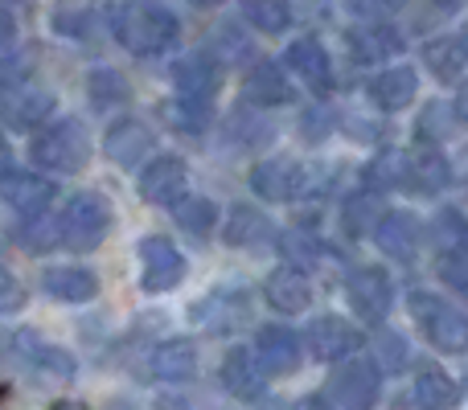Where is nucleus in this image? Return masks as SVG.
Returning a JSON list of instances; mask_svg holds the SVG:
<instances>
[{
  "instance_id": "1",
  "label": "nucleus",
  "mask_w": 468,
  "mask_h": 410,
  "mask_svg": "<svg viewBox=\"0 0 468 410\" xmlns=\"http://www.w3.org/2000/svg\"><path fill=\"white\" fill-rule=\"evenodd\" d=\"M112 33L128 54L153 58L177 41V16L165 5H148V0H132L112 13Z\"/></svg>"
},
{
  "instance_id": "2",
  "label": "nucleus",
  "mask_w": 468,
  "mask_h": 410,
  "mask_svg": "<svg viewBox=\"0 0 468 410\" xmlns=\"http://www.w3.org/2000/svg\"><path fill=\"white\" fill-rule=\"evenodd\" d=\"M29 161L37 164V169L66 173V177L82 173L90 161V136H87V128H82V120L66 115V120H58V123H46L29 144Z\"/></svg>"
},
{
  "instance_id": "3",
  "label": "nucleus",
  "mask_w": 468,
  "mask_h": 410,
  "mask_svg": "<svg viewBox=\"0 0 468 410\" xmlns=\"http://www.w3.org/2000/svg\"><path fill=\"white\" fill-rule=\"evenodd\" d=\"M112 230V202H107L99 189H82L74 194L62 209V247L74 255H87Z\"/></svg>"
},
{
  "instance_id": "4",
  "label": "nucleus",
  "mask_w": 468,
  "mask_h": 410,
  "mask_svg": "<svg viewBox=\"0 0 468 410\" xmlns=\"http://www.w3.org/2000/svg\"><path fill=\"white\" fill-rule=\"evenodd\" d=\"M411 316L423 329V337L440 349V353H464L468 349V316L448 300L431 296V291H415Z\"/></svg>"
},
{
  "instance_id": "5",
  "label": "nucleus",
  "mask_w": 468,
  "mask_h": 410,
  "mask_svg": "<svg viewBox=\"0 0 468 410\" xmlns=\"http://www.w3.org/2000/svg\"><path fill=\"white\" fill-rule=\"evenodd\" d=\"M346 296H349V308L366 324H378L387 321L390 304H395V283H390V275L382 267H357L346 279Z\"/></svg>"
},
{
  "instance_id": "6",
  "label": "nucleus",
  "mask_w": 468,
  "mask_h": 410,
  "mask_svg": "<svg viewBox=\"0 0 468 410\" xmlns=\"http://www.w3.org/2000/svg\"><path fill=\"white\" fill-rule=\"evenodd\" d=\"M186 185H189V169L181 156H153V161L140 169V181H136L140 197L161 209L186 202Z\"/></svg>"
},
{
  "instance_id": "7",
  "label": "nucleus",
  "mask_w": 468,
  "mask_h": 410,
  "mask_svg": "<svg viewBox=\"0 0 468 410\" xmlns=\"http://www.w3.org/2000/svg\"><path fill=\"white\" fill-rule=\"evenodd\" d=\"M140 263H144L140 288L153 291V296L173 291L181 279H186V258H181V250L173 247L169 238H161V234H148V238L140 242Z\"/></svg>"
},
{
  "instance_id": "8",
  "label": "nucleus",
  "mask_w": 468,
  "mask_h": 410,
  "mask_svg": "<svg viewBox=\"0 0 468 410\" xmlns=\"http://www.w3.org/2000/svg\"><path fill=\"white\" fill-rule=\"evenodd\" d=\"M378 394H382V373L374 362L337 365L329 378V398H337L346 410H374Z\"/></svg>"
},
{
  "instance_id": "9",
  "label": "nucleus",
  "mask_w": 468,
  "mask_h": 410,
  "mask_svg": "<svg viewBox=\"0 0 468 410\" xmlns=\"http://www.w3.org/2000/svg\"><path fill=\"white\" fill-rule=\"evenodd\" d=\"M54 111V95L33 82H16V87H5L0 82V120L8 128H37L41 120H49Z\"/></svg>"
},
{
  "instance_id": "10",
  "label": "nucleus",
  "mask_w": 468,
  "mask_h": 410,
  "mask_svg": "<svg viewBox=\"0 0 468 410\" xmlns=\"http://www.w3.org/2000/svg\"><path fill=\"white\" fill-rule=\"evenodd\" d=\"M222 390L234 394L239 403H263V390H267V370L259 365V357H250V349L234 345L227 357H222Z\"/></svg>"
},
{
  "instance_id": "11",
  "label": "nucleus",
  "mask_w": 468,
  "mask_h": 410,
  "mask_svg": "<svg viewBox=\"0 0 468 410\" xmlns=\"http://www.w3.org/2000/svg\"><path fill=\"white\" fill-rule=\"evenodd\" d=\"M148 152H153V131H148V123L123 115V120H115L112 128H107L103 156L112 164H120V169H140Z\"/></svg>"
},
{
  "instance_id": "12",
  "label": "nucleus",
  "mask_w": 468,
  "mask_h": 410,
  "mask_svg": "<svg viewBox=\"0 0 468 410\" xmlns=\"http://www.w3.org/2000/svg\"><path fill=\"white\" fill-rule=\"evenodd\" d=\"M283 66L296 74L304 87H313L316 95H329L333 90V62L329 49L321 46L316 37H296L288 49H283Z\"/></svg>"
},
{
  "instance_id": "13",
  "label": "nucleus",
  "mask_w": 468,
  "mask_h": 410,
  "mask_svg": "<svg viewBox=\"0 0 468 410\" xmlns=\"http://www.w3.org/2000/svg\"><path fill=\"white\" fill-rule=\"evenodd\" d=\"M304 341L316 362H341V357H349L362 345V332L349 321H341V316H316V321L308 324Z\"/></svg>"
},
{
  "instance_id": "14",
  "label": "nucleus",
  "mask_w": 468,
  "mask_h": 410,
  "mask_svg": "<svg viewBox=\"0 0 468 410\" xmlns=\"http://www.w3.org/2000/svg\"><path fill=\"white\" fill-rule=\"evenodd\" d=\"M54 194H58L54 181L29 169H13L0 181V202L13 209V214H41V209H49Z\"/></svg>"
},
{
  "instance_id": "15",
  "label": "nucleus",
  "mask_w": 468,
  "mask_h": 410,
  "mask_svg": "<svg viewBox=\"0 0 468 410\" xmlns=\"http://www.w3.org/2000/svg\"><path fill=\"white\" fill-rule=\"evenodd\" d=\"M304 189V169L296 161H263L250 169V194L263 202H292Z\"/></svg>"
},
{
  "instance_id": "16",
  "label": "nucleus",
  "mask_w": 468,
  "mask_h": 410,
  "mask_svg": "<svg viewBox=\"0 0 468 410\" xmlns=\"http://www.w3.org/2000/svg\"><path fill=\"white\" fill-rule=\"evenodd\" d=\"M173 87H177V95H189V99H214L222 87V62L194 49V54H186L173 66Z\"/></svg>"
},
{
  "instance_id": "17",
  "label": "nucleus",
  "mask_w": 468,
  "mask_h": 410,
  "mask_svg": "<svg viewBox=\"0 0 468 410\" xmlns=\"http://www.w3.org/2000/svg\"><path fill=\"white\" fill-rule=\"evenodd\" d=\"M255 357L267 373H292L300 365V337L288 324H263L255 337Z\"/></svg>"
},
{
  "instance_id": "18",
  "label": "nucleus",
  "mask_w": 468,
  "mask_h": 410,
  "mask_svg": "<svg viewBox=\"0 0 468 410\" xmlns=\"http://www.w3.org/2000/svg\"><path fill=\"white\" fill-rule=\"evenodd\" d=\"M41 291L58 304H87L99 296V279L87 267H46L41 271Z\"/></svg>"
},
{
  "instance_id": "19",
  "label": "nucleus",
  "mask_w": 468,
  "mask_h": 410,
  "mask_svg": "<svg viewBox=\"0 0 468 410\" xmlns=\"http://www.w3.org/2000/svg\"><path fill=\"white\" fill-rule=\"evenodd\" d=\"M263 300L275 308V312L296 316V312H304V308H308L313 288H308L304 271H296V263H292V267H275V271L267 275V283H263Z\"/></svg>"
},
{
  "instance_id": "20",
  "label": "nucleus",
  "mask_w": 468,
  "mask_h": 410,
  "mask_svg": "<svg viewBox=\"0 0 468 410\" xmlns=\"http://www.w3.org/2000/svg\"><path fill=\"white\" fill-rule=\"evenodd\" d=\"M242 99L255 107H283V103H296V87L280 70V62H259L247 74V82H242Z\"/></svg>"
},
{
  "instance_id": "21",
  "label": "nucleus",
  "mask_w": 468,
  "mask_h": 410,
  "mask_svg": "<svg viewBox=\"0 0 468 410\" xmlns=\"http://www.w3.org/2000/svg\"><path fill=\"white\" fill-rule=\"evenodd\" d=\"M374 242H378L382 255L407 263L420 250V222L411 214H382L378 226H374Z\"/></svg>"
},
{
  "instance_id": "22",
  "label": "nucleus",
  "mask_w": 468,
  "mask_h": 410,
  "mask_svg": "<svg viewBox=\"0 0 468 410\" xmlns=\"http://www.w3.org/2000/svg\"><path fill=\"white\" fill-rule=\"evenodd\" d=\"M148 370H153V378H161V382H189L197 373V345L186 337L165 341V345L153 349Z\"/></svg>"
},
{
  "instance_id": "23",
  "label": "nucleus",
  "mask_w": 468,
  "mask_h": 410,
  "mask_svg": "<svg viewBox=\"0 0 468 410\" xmlns=\"http://www.w3.org/2000/svg\"><path fill=\"white\" fill-rule=\"evenodd\" d=\"M194 316L202 324H210L214 332H239L250 321L247 291H214V296H206V304Z\"/></svg>"
},
{
  "instance_id": "24",
  "label": "nucleus",
  "mask_w": 468,
  "mask_h": 410,
  "mask_svg": "<svg viewBox=\"0 0 468 410\" xmlns=\"http://www.w3.org/2000/svg\"><path fill=\"white\" fill-rule=\"evenodd\" d=\"M271 234H275V226L267 222V214L247 202L234 205L227 226H222V242L227 247H263V242H271Z\"/></svg>"
},
{
  "instance_id": "25",
  "label": "nucleus",
  "mask_w": 468,
  "mask_h": 410,
  "mask_svg": "<svg viewBox=\"0 0 468 410\" xmlns=\"http://www.w3.org/2000/svg\"><path fill=\"white\" fill-rule=\"evenodd\" d=\"M13 345H16V353H21L29 365H37V370L54 373V378H62V382L74 378V357L66 353V349H58V345H46V341H41L33 329H21V332H16Z\"/></svg>"
},
{
  "instance_id": "26",
  "label": "nucleus",
  "mask_w": 468,
  "mask_h": 410,
  "mask_svg": "<svg viewBox=\"0 0 468 410\" xmlns=\"http://www.w3.org/2000/svg\"><path fill=\"white\" fill-rule=\"evenodd\" d=\"M415 90H420V79L411 66H390L370 82V99L382 111H403L407 103H415Z\"/></svg>"
},
{
  "instance_id": "27",
  "label": "nucleus",
  "mask_w": 468,
  "mask_h": 410,
  "mask_svg": "<svg viewBox=\"0 0 468 410\" xmlns=\"http://www.w3.org/2000/svg\"><path fill=\"white\" fill-rule=\"evenodd\" d=\"M346 46L357 62H382V58L403 49V37H399L390 25H357V29L346 37Z\"/></svg>"
},
{
  "instance_id": "28",
  "label": "nucleus",
  "mask_w": 468,
  "mask_h": 410,
  "mask_svg": "<svg viewBox=\"0 0 468 410\" xmlns=\"http://www.w3.org/2000/svg\"><path fill=\"white\" fill-rule=\"evenodd\" d=\"M87 99H90L95 111H112V107L132 103V87L120 70H112V66H95V70L87 74Z\"/></svg>"
},
{
  "instance_id": "29",
  "label": "nucleus",
  "mask_w": 468,
  "mask_h": 410,
  "mask_svg": "<svg viewBox=\"0 0 468 410\" xmlns=\"http://www.w3.org/2000/svg\"><path fill=\"white\" fill-rule=\"evenodd\" d=\"M13 238L21 250L41 255V250H49L54 242H62V222H54L49 209H41V214H21V222H13Z\"/></svg>"
},
{
  "instance_id": "30",
  "label": "nucleus",
  "mask_w": 468,
  "mask_h": 410,
  "mask_svg": "<svg viewBox=\"0 0 468 410\" xmlns=\"http://www.w3.org/2000/svg\"><path fill=\"white\" fill-rule=\"evenodd\" d=\"M448 161L436 152L431 144H423V148H415L411 152V185L407 189H420V194H440V189L448 185Z\"/></svg>"
},
{
  "instance_id": "31",
  "label": "nucleus",
  "mask_w": 468,
  "mask_h": 410,
  "mask_svg": "<svg viewBox=\"0 0 468 410\" xmlns=\"http://www.w3.org/2000/svg\"><path fill=\"white\" fill-rule=\"evenodd\" d=\"M464 58H468L464 37H436V41L423 46V62H428V70L444 82H452L456 74L464 70Z\"/></svg>"
},
{
  "instance_id": "32",
  "label": "nucleus",
  "mask_w": 468,
  "mask_h": 410,
  "mask_svg": "<svg viewBox=\"0 0 468 410\" xmlns=\"http://www.w3.org/2000/svg\"><path fill=\"white\" fill-rule=\"evenodd\" d=\"M33 66H37V49L25 46L21 37H0V82L16 87V82H29Z\"/></svg>"
},
{
  "instance_id": "33",
  "label": "nucleus",
  "mask_w": 468,
  "mask_h": 410,
  "mask_svg": "<svg viewBox=\"0 0 468 410\" xmlns=\"http://www.w3.org/2000/svg\"><path fill=\"white\" fill-rule=\"evenodd\" d=\"M366 185L370 189H407L411 185V156L407 152H382L366 164Z\"/></svg>"
},
{
  "instance_id": "34",
  "label": "nucleus",
  "mask_w": 468,
  "mask_h": 410,
  "mask_svg": "<svg viewBox=\"0 0 468 410\" xmlns=\"http://www.w3.org/2000/svg\"><path fill=\"white\" fill-rule=\"evenodd\" d=\"M415 406L420 410H452L456 406V382L440 370L420 373V382H415Z\"/></svg>"
},
{
  "instance_id": "35",
  "label": "nucleus",
  "mask_w": 468,
  "mask_h": 410,
  "mask_svg": "<svg viewBox=\"0 0 468 410\" xmlns=\"http://www.w3.org/2000/svg\"><path fill=\"white\" fill-rule=\"evenodd\" d=\"M242 16L259 33H283L292 25V5L288 0H242Z\"/></svg>"
},
{
  "instance_id": "36",
  "label": "nucleus",
  "mask_w": 468,
  "mask_h": 410,
  "mask_svg": "<svg viewBox=\"0 0 468 410\" xmlns=\"http://www.w3.org/2000/svg\"><path fill=\"white\" fill-rule=\"evenodd\" d=\"M165 115L177 131H206L210 123V99H189V95H177L173 103H165Z\"/></svg>"
},
{
  "instance_id": "37",
  "label": "nucleus",
  "mask_w": 468,
  "mask_h": 410,
  "mask_svg": "<svg viewBox=\"0 0 468 410\" xmlns=\"http://www.w3.org/2000/svg\"><path fill=\"white\" fill-rule=\"evenodd\" d=\"M177 226L189 234H210L218 226V209L206 197H186V202H177Z\"/></svg>"
},
{
  "instance_id": "38",
  "label": "nucleus",
  "mask_w": 468,
  "mask_h": 410,
  "mask_svg": "<svg viewBox=\"0 0 468 410\" xmlns=\"http://www.w3.org/2000/svg\"><path fill=\"white\" fill-rule=\"evenodd\" d=\"M90 13H87V5H79V0H62V8L54 13V29L58 33H66V37H74V41H87L90 37Z\"/></svg>"
},
{
  "instance_id": "39",
  "label": "nucleus",
  "mask_w": 468,
  "mask_h": 410,
  "mask_svg": "<svg viewBox=\"0 0 468 410\" xmlns=\"http://www.w3.org/2000/svg\"><path fill=\"white\" fill-rule=\"evenodd\" d=\"M378 205H374V197L370 194H362V197H349V205H346V230L354 234H366L370 230L374 234V226H378Z\"/></svg>"
},
{
  "instance_id": "40",
  "label": "nucleus",
  "mask_w": 468,
  "mask_h": 410,
  "mask_svg": "<svg viewBox=\"0 0 468 410\" xmlns=\"http://www.w3.org/2000/svg\"><path fill=\"white\" fill-rule=\"evenodd\" d=\"M440 279H444L452 291L468 296V250L464 247L444 250V255H440Z\"/></svg>"
},
{
  "instance_id": "41",
  "label": "nucleus",
  "mask_w": 468,
  "mask_h": 410,
  "mask_svg": "<svg viewBox=\"0 0 468 410\" xmlns=\"http://www.w3.org/2000/svg\"><path fill=\"white\" fill-rule=\"evenodd\" d=\"M436 238L444 250H456V247H468V222L456 209H444V214L436 217Z\"/></svg>"
},
{
  "instance_id": "42",
  "label": "nucleus",
  "mask_w": 468,
  "mask_h": 410,
  "mask_svg": "<svg viewBox=\"0 0 468 410\" xmlns=\"http://www.w3.org/2000/svg\"><path fill=\"white\" fill-rule=\"evenodd\" d=\"M25 308V288L8 267H0V316H13Z\"/></svg>"
},
{
  "instance_id": "43",
  "label": "nucleus",
  "mask_w": 468,
  "mask_h": 410,
  "mask_svg": "<svg viewBox=\"0 0 468 410\" xmlns=\"http://www.w3.org/2000/svg\"><path fill=\"white\" fill-rule=\"evenodd\" d=\"M374 349H378V365H387V370H403L407 345H403V337H399V332H378Z\"/></svg>"
},
{
  "instance_id": "44",
  "label": "nucleus",
  "mask_w": 468,
  "mask_h": 410,
  "mask_svg": "<svg viewBox=\"0 0 468 410\" xmlns=\"http://www.w3.org/2000/svg\"><path fill=\"white\" fill-rule=\"evenodd\" d=\"M329 128H333V115L324 111V107H313V111L300 115V136H304L308 144H321V140L329 136Z\"/></svg>"
},
{
  "instance_id": "45",
  "label": "nucleus",
  "mask_w": 468,
  "mask_h": 410,
  "mask_svg": "<svg viewBox=\"0 0 468 410\" xmlns=\"http://www.w3.org/2000/svg\"><path fill=\"white\" fill-rule=\"evenodd\" d=\"M25 13H29V0H0V37H13Z\"/></svg>"
},
{
  "instance_id": "46",
  "label": "nucleus",
  "mask_w": 468,
  "mask_h": 410,
  "mask_svg": "<svg viewBox=\"0 0 468 410\" xmlns=\"http://www.w3.org/2000/svg\"><path fill=\"white\" fill-rule=\"evenodd\" d=\"M292 410H337V406H333L324 394H308V398H300V403L292 406Z\"/></svg>"
},
{
  "instance_id": "47",
  "label": "nucleus",
  "mask_w": 468,
  "mask_h": 410,
  "mask_svg": "<svg viewBox=\"0 0 468 410\" xmlns=\"http://www.w3.org/2000/svg\"><path fill=\"white\" fill-rule=\"evenodd\" d=\"M452 111H456V120H464V123H468V79L461 82V90H456V103H452Z\"/></svg>"
},
{
  "instance_id": "48",
  "label": "nucleus",
  "mask_w": 468,
  "mask_h": 410,
  "mask_svg": "<svg viewBox=\"0 0 468 410\" xmlns=\"http://www.w3.org/2000/svg\"><path fill=\"white\" fill-rule=\"evenodd\" d=\"M8 173H13V148H8L5 140H0V181H5Z\"/></svg>"
},
{
  "instance_id": "49",
  "label": "nucleus",
  "mask_w": 468,
  "mask_h": 410,
  "mask_svg": "<svg viewBox=\"0 0 468 410\" xmlns=\"http://www.w3.org/2000/svg\"><path fill=\"white\" fill-rule=\"evenodd\" d=\"M49 410H90L87 403H79V398H62V403H54Z\"/></svg>"
},
{
  "instance_id": "50",
  "label": "nucleus",
  "mask_w": 468,
  "mask_h": 410,
  "mask_svg": "<svg viewBox=\"0 0 468 410\" xmlns=\"http://www.w3.org/2000/svg\"><path fill=\"white\" fill-rule=\"evenodd\" d=\"M189 5H197V8H210V5H218V0H189Z\"/></svg>"
},
{
  "instance_id": "51",
  "label": "nucleus",
  "mask_w": 468,
  "mask_h": 410,
  "mask_svg": "<svg viewBox=\"0 0 468 410\" xmlns=\"http://www.w3.org/2000/svg\"><path fill=\"white\" fill-rule=\"evenodd\" d=\"M440 5H444V8H456V5H464V0H440Z\"/></svg>"
},
{
  "instance_id": "52",
  "label": "nucleus",
  "mask_w": 468,
  "mask_h": 410,
  "mask_svg": "<svg viewBox=\"0 0 468 410\" xmlns=\"http://www.w3.org/2000/svg\"><path fill=\"white\" fill-rule=\"evenodd\" d=\"M461 37H464V46H468V29H464V33H461Z\"/></svg>"
}]
</instances>
